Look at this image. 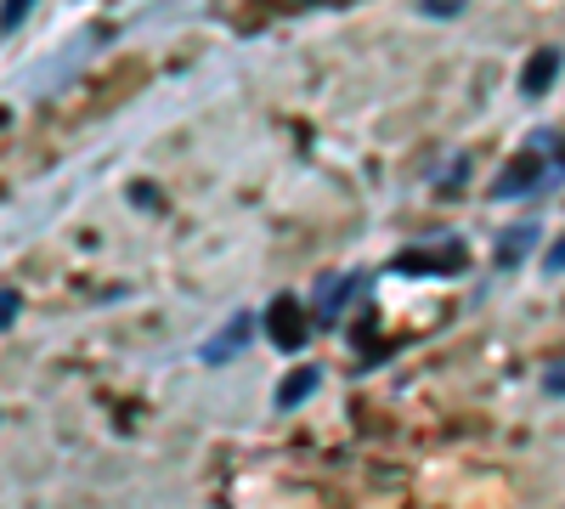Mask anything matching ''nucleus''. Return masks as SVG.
<instances>
[{"instance_id":"4","label":"nucleus","mask_w":565,"mask_h":509,"mask_svg":"<svg viewBox=\"0 0 565 509\" xmlns=\"http://www.w3.org/2000/svg\"><path fill=\"white\" fill-rule=\"evenodd\" d=\"M362 289V277L356 272H334V277H322V284H317V295H311V329H340V317H345V306H351V295Z\"/></svg>"},{"instance_id":"7","label":"nucleus","mask_w":565,"mask_h":509,"mask_svg":"<svg viewBox=\"0 0 565 509\" xmlns=\"http://www.w3.org/2000/svg\"><path fill=\"white\" fill-rule=\"evenodd\" d=\"M532 244H537V226H503V233H498V266L503 272L521 266L532 255Z\"/></svg>"},{"instance_id":"1","label":"nucleus","mask_w":565,"mask_h":509,"mask_svg":"<svg viewBox=\"0 0 565 509\" xmlns=\"http://www.w3.org/2000/svg\"><path fill=\"white\" fill-rule=\"evenodd\" d=\"M565 176V142L554 130H537L532 142L521 148V159H509L492 181V199H521V193H543Z\"/></svg>"},{"instance_id":"5","label":"nucleus","mask_w":565,"mask_h":509,"mask_svg":"<svg viewBox=\"0 0 565 509\" xmlns=\"http://www.w3.org/2000/svg\"><path fill=\"white\" fill-rule=\"evenodd\" d=\"M255 329H260V317L255 311H238V317H226L221 322V329L199 346V357H204V368H221V362H232V357H238L249 340H255Z\"/></svg>"},{"instance_id":"13","label":"nucleus","mask_w":565,"mask_h":509,"mask_svg":"<svg viewBox=\"0 0 565 509\" xmlns=\"http://www.w3.org/2000/svg\"><path fill=\"white\" fill-rule=\"evenodd\" d=\"M543 391H548V396H565V362L543 374Z\"/></svg>"},{"instance_id":"11","label":"nucleus","mask_w":565,"mask_h":509,"mask_svg":"<svg viewBox=\"0 0 565 509\" xmlns=\"http://www.w3.org/2000/svg\"><path fill=\"white\" fill-rule=\"evenodd\" d=\"M543 272H548V277H559V272H565V238H554V244H548V255H543Z\"/></svg>"},{"instance_id":"9","label":"nucleus","mask_w":565,"mask_h":509,"mask_svg":"<svg viewBox=\"0 0 565 509\" xmlns=\"http://www.w3.org/2000/svg\"><path fill=\"white\" fill-rule=\"evenodd\" d=\"M29 12H34V0H0V34H12Z\"/></svg>"},{"instance_id":"12","label":"nucleus","mask_w":565,"mask_h":509,"mask_svg":"<svg viewBox=\"0 0 565 509\" xmlns=\"http://www.w3.org/2000/svg\"><path fill=\"white\" fill-rule=\"evenodd\" d=\"M18 289H0V329H12V317H18Z\"/></svg>"},{"instance_id":"3","label":"nucleus","mask_w":565,"mask_h":509,"mask_svg":"<svg viewBox=\"0 0 565 509\" xmlns=\"http://www.w3.org/2000/svg\"><path fill=\"white\" fill-rule=\"evenodd\" d=\"M463 261H469V250L458 244V238H441V244H418V250H402L396 261H391V272H402V277H418V272H463Z\"/></svg>"},{"instance_id":"2","label":"nucleus","mask_w":565,"mask_h":509,"mask_svg":"<svg viewBox=\"0 0 565 509\" xmlns=\"http://www.w3.org/2000/svg\"><path fill=\"white\" fill-rule=\"evenodd\" d=\"M260 322H266L271 346H277V351H289V357H295V351L311 340V311H306L295 295H277V300L260 311Z\"/></svg>"},{"instance_id":"8","label":"nucleus","mask_w":565,"mask_h":509,"mask_svg":"<svg viewBox=\"0 0 565 509\" xmlns=\"http://www.w3.org/2000/svg\"><path fill=\"white\" fill-rule=\"evenodd\" d=\"M317 385H322V374H317V368H295V374L277 385V407H300V402H306Z\"/></svg>"},{"instance_id":"10","label":"nucleus","mask_w":565,"mask_h":509,"mask_svg":"<svg viewBox=\"0 0 565 509\" xmlns=\"http://www.w3.org/2000/svg\"><path fill=\"white\" fill-rule=\"evenodd\" d=\"M463 7H469V0H424L418 12H424V18H458Z\"/></svg>"},{"instance_id":"6","label":"nucleus","mask_w":565,"mask_h":509,"mask_svg":"<svg viewBox=\"0 0 565 509\" xmlns=\"http://www.w3.org/2000/svg\"><path fill=\"white\" fill-rule=\"evenodd\" d=\"M559 63H565V52H554V45L532 52V63H526V74H521V97H543V91L559 79Z\"/></svg>"}]
</instances>
